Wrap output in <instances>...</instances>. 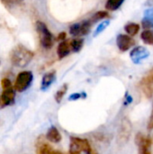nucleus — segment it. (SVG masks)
Returning <instances> with one entry per match:
<instances>
[{
	"instance_id": "f257e3e1",
	"label": "nucleus",
	"mask_w": 153,
	"mask_h": 154,
	"mask_svg": "<svg viewBox=\"0 0 153 154\" xmlns=\"http://www.w3.org/2000/svg\"><path fill=\"white\" fill-rule=\"evenodd\" d=\"M34 53L22 44L16 45L10 52V61L17 68L26 67L33 59Z\"/></svg>"
},
{
	"instance_id": "f03ea898",
	"label": "nucleus",
	"mask_w": 153,
	"mask_h": 154,
	"mask_svg": "<svg viewBox=\"0 0 153 154\" xmlns=\"http://www.w3.org/2000/svg\"><path fill=\"white\" fill-rule=\"evenodd\" d=\"M1 87L3 88L1 97V106H8L14 104L15 100V89L12 85L11 80L8 78H4L1 80Z\"/></svg>"
},
{
	"instance_id": "7ed1b4c3",
	"label": "nucleus",
	"mask_w": 153,
	"mask_h": 154,
	"mask_svg": "<svg viewBox=\"0 0 153 154\" xmlns=\"http://www.w3.org/2000/svg\"><path fill=\"white\" fill-rule=\"evenodd\" d=\"M94 149L90 143L84 138L71 137L69 154H91Z\"/></svg>"
},
{
	"instance_id": "20e7f679",
	"label": "nucleus",
	"mask_w": 153,
	"mask_h": 154,
	"mask_svg": "<svg viewBox=\"0 0 153 154\" xmlns=\"http://www.w3.org/2000/svg\"><path fill=\"white\" fill-rule=\"evenodd\" d=\"M36 30L39 34L40 42H41V46L46 50L51 49L53 46V43H54V38H53L52 33L48 29L47 25L41 21H37Z\"/></svg>"
},
{
	"instance_id": "39448f33",
	"label": "nucleus",
	"mask_w": 153,
	"mask_h": 154,
	"mask_svg": "<svg viewBox=\"0 0 153 154\" xmlns=\"http://www.w3.org/2000/svg\"><path fill=\"white\" fill-rule=\"evenodd\" d=\"M33 80V74L30 70H23L18 73L15 78L14 88L17 92H23L27 90Z\"/></svg>"
},
{
	"instance_id": "423d86ee",
	"label": "nucleus",
	"mask_w": 153,
	"mask_h": 154,
	"mask_svg": "<svg viewBox=\"0 0 153 154\" xmlns=\"http://www.w3.org/2000/svg\"><path fill=\"white\" fill-rule=\"evenodd\" d=\"M139 87L141 91L147 98L153 97V68H151L141 79Z\"/></svg>"
},
{
	"instance_id": "0eeeda50",
	"label": "nucleus",
	"mask_w": 153,
	"mask_h": 154,
	"mask_svg": "<svg viewBox=\"0 0 153 154\" xmlns=\"http://www.w3.org/2000/svg\"><path fill=\"white\" fill-rule=\"evenodd\" d=\"M135 143L138 147V154H151L152 140L150 136L140 133L135 137Z\"/></svg>"
},
{
	"instance_id": "6e6552de",
	"label": "nucleus",
	"mask_w": 153,
	"mask_h": 154,
	"mask_svg": "<svg viewBox=\"0 0 153 154\" xmlns=\"http://www.w3.org/2000/svg\"><path fill=\"white\" fill-rule=\"evenodd\" d=\"M91 29V23L89 21H84L82 23H75L70 26L69 32L73 36L87 35Z\"/></svg>"
},
{
	"instance_id": "1a4fd4ad",
	"label": "nucleus",
	"mask_w": 153,
	"mask_h": 154,
	"mask_svg": "<svg viewBox=\"0 0 153 154\" xmlns=\"http://www.w3.org/2000/svg\"><path fill=\"white\" fill-rule=\"evenodd\" d=\"M149 55H150V51L142 46L135 47L133 50H132L130 53V57L133 62L135 64L142 63L144 60H146L149 57Z\"/></svg>"
},
{
	"instance_id": "9d476101",
	"label": "nucleus",
	"mask_w": 153,
	"mask_h": 154,
	"mask_svg": "<svg viewBox=\"0 0 153 154\" xmlns=\"http://www.w3.org/2000/svg\"><path fill=\"white\" fill-rule=\"evenodd\" d=\"M132 134V124L127 117L122 120L121 126L119 129V141L122 143H126Z\"/></svg>"
},
{
	"instance_id": "9b49d317",
	"label": "nucleus",
	"mask_w": 153,
	"mask_h": 154,
	"mask_svg": "<svg viewBox=\"0 0 153 154\" xmlns=\"http://www.w3.org/2000/svg\"><path fill=\"white\" fill-rule=\"evenodd\" d=\"M116 44L121 51H126L135 44V42L130 35L119 34L116 38Z\"/></svg>"
},
{
	"instance_id": "f8f14e48",
	"label": "nucleus",
	"mask_w": 153,
	"mask_h": 154,
	"mask_svg": "<svg viewBox=\"0 0 153 154\" xmlns=\"http://www.w3.org/2000/svg\"><path fill=\"white\" fill-rule=\"evenodd\" d=\"M36 149H37V154H63L60 151L53 150V148L41 138L38 140Z\"/></svg>"
},
{
	"instance_id": "ddd939ff",
	"label": "nucleus",
	"mask_w": 153,
	"mask_h": 154,
	"mask_svg": "<svg viewBox=\"0 0 153 154\" xmlns=\"http://www.w3.org/2000/svg\"><path fill=\"white\" fill-rule=\"evenodd\" d=\"M56 79V71L50 70L47 73H45L41 79V90H47L55 81Z\"/></svg>"
},
{
	"instance_id": "4468645a",
	"label": "nucleus",
	"mask_w": 153,
	"mask_h": 154,
	"mask_svg": "<svg viewBox=\"0 0 153 154\" xmlns=\"http://www.w3.org/2000/svg\"><path fill=\"white\" fill-rule=\"evenodd\" d=\"M62 139L61 134L59 129L55 126H51L49 128L46 134V140L53 143H59Z\"/></svg>"
},
{
	"instance_id": "2eb2a0df",
	"label": "nucleus",
	"mask_w": 153,
	"mask_h": 154,
	"mask_svg": "<svg viewBox=\"0 0 153 154\" xmlns=\"http://www.w3.org/2000/svg\"><path fill=\"white\" fill-rule=\"evenodd\" d=\"M71 51V47H70V42L69 41H62L60 42L58 49H57V54L60 59H63L67 57L69 52Z\"/></svg>"
},
{
	"instance_id": "dca6fc26",
	"label": "nucleus",
	"mask_w": 153,
	"mask_h": 154,
	"mask_svg": "<svg viewBox=\"0 0 153 154\" xmlns=\"http://www.w3.org/2000/svg\"><path fill=\"white\" fill-rule=\"evenodd\" d=\"M124 29H125V32L128 33V35L134 36L139 32L140 25L136 23H129L125 25Z\"/></svg>"
},
{
	"instance_id": "f3484780",
	"label": "nucleus",
	"mask_w": 153,
	"mask_h": 154,
	"mask_svg": "<svg viewBox=\"0 0 153 154\" xmlns=\"http://www.w3.org/2000/svg\"><path fill=\"white\" fill-rule=\"evenodd\" d=\"M67 91H68V85H67V84H63V85L59 88V90L55 93V95H54V99H55V101H56L58 104H60V103L62 101V99H63V97H65Z\"/></svg>"
},
{
	"instance_id": "a211bd4d",
	"label": "nucleus",
	"mask_w": 153,
	"mask_h": 154,
	"mask_svg": "<svg viewBox=\"0 0 153 154\" xmlns=\"http://www.w3.org/2000/svg\"><path fill=\"white\" fill-rule=\"evenodd\" d=\"M124 2V0H107L106 4V8L109 11L117 10Z\"/></svg>"
},
{
	"instance_id": "6ab92c4d",
	"label": "nucleus",
	"mask_w": 153,
	"mask_h": 154,
	"mask_svg": "<svg viewBox=\"0 0 153 154\" xmlns=\"http://www.w3.org/2000/svg\"><path fill=\"white\" fill-rule=\"evenodd\" d=\"M143 42L149 45H153V30H144L141 35Z\"/></svg>"
},
{
	"instance_id": "aec40b11",
	"label": "nucleus",
	"mask_w": 153,
	"mask_h": 154,
	"mask_svg": "<svg viewBox=\"0 0 153 154\" xmlns=\"http://www.w3.org/2000/svg\"><path fill=\"white\" fill-rule=\"evenodd\" d=\"M83 45H84V40L83 39H74L70 42L71 51H73L74 52L80 51Z\"/></svg>"
},
{
	"instance_id": "412c9836",
	"label": "nucleus",
	"mask_w": 153,
	"mask_h": 154,
	"mask_svg": "<svg viewBox=\"0 0 153 154\" xmlns=\"http://www.w3.org/2000/svg\"><path fill=\"white\" fill-rule=\"evenodd\" d=\"M1 2L6 8L12 9L15 6L20 5L23 3V0H1Z\"/></svg>"
},
{
	"instance_id": "4be33fe9",
	"label": "nucleus",
	"mask_w": 153,
	"mask_h": 154,
	"mask_svg": "<svg viewBox=\"0 0 153 154\" xmlns=\"http://www.w3.org/2000/svg\"><path fill=\"white\" fill-rule=\"evenodd\" d=\"M109 24H110V22H109L108 20H106V21H102V23H100L98 24V26L96 28L95 32H94V35H95V36H97L98 34L102 33V32L107 28V26H108Z\"/></svg>"
},
{
	"instance_id": "5701e85b",
	"label": "nucleus",
	"mask_w": 153,
	"mask_h": 154,
	"mask_svg": "<svg viewBox=\"0 0 153 154\" xmlns=\"http://www.w3.org/2000/svg\"><path fill=\"white\" fill-rule=\"evenodd\" d=\"M142 27L145 29V30H150L151 28L153 27V16H146L143 18L142 20Z\"/></svg>"
},
{
	"instance_id": "b1692460",
	"label": "nucleus",
	"mask_w": 153,
	"mask_h": 154,
	"mask_svg": "<svg viewBox=\"0 0 153 154\" xmlns=\"http://www.w3.org/2000/svg\"><path fill=\"white\" fill-rule=\"evenodd\" d=\"M109 16V14L106 11H99L97 13L95 14V15L93 16V20H102V19H105L106 17Z\"/></svg>"
},
{
	"instance_id": "393cba45",
	"label": "nucleus",
	"mask_w": 153,
	"mask_h": 154,
	"mask_svg": "<svg viewBox=\"0 0 153 154\" xmlns=\"http://www.w3.org/2000/svg\"><path fill=\"white\" fill-rule=\"evenodd\" d=\"M148 129L149 130H152L153 129V107L151 113V116H150V118H149V122H148Z\"/></svg>"
},
{
	"instance_id": "a878e982",
	"label": "nucleus",
	"mask_w": 153,
	"mask_h": 154,
	"mask_svg": "<svg viewBox=\"0 0 153 154\" xmlns=\"http://www.w3.org/2000/svg\"><path fill=\"white\" fill-rule=\"evenodd\" d=\"M66 32H60V34H59V36L57 37V40L58 41H60V42H62V41H65V39H66Z\"/></svg>"
},
{
	"instance_id": "bb28decb",
	"label": "nucleus",
	"mask_w": 153,
	"mask_h": 154,
	"mask_svg": "<svg viewBox=\"0 0 153 154\" xmlns=\"http://www.w3.org/2000/svg\"><path fill=\"white\" fill-rule=\"evenodd\" d=\"M146 5H147L148 6H153V0H147Z\"/></svg>"
},
{
	"instance_id": "cd10ccee",
	"label": "nucleus",
	"mask_w": 153,
	"mask_h": 154,
	"mask_svg": "<svg viewBox=\"0 0 153 154\" xmlns=\"http://www.w3.org/2000/svg\"><path fill=\"white\" fill-rule=\"evenodd\" d=\"M0 104H1V97H0Z\"/></svg>"
}]
</instances>
